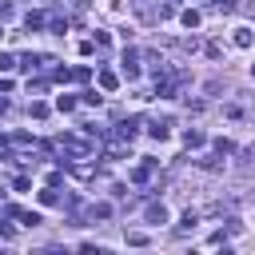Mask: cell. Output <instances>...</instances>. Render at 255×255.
<instances>
[{"instance_id":"26","label":"cell","mask_w":255,"mask_h":255,"mask_svg":"<svg viewBox=\"0 0 255 255\" xmlns=\"http://www.w3.org/2000/svg\"><path fill=\"white\" fill-rule=\"evenodd\" d=\"M0 112H8V100H4V92H0Z\"/></svg>"},{"instance_id":"14","label":"cell","mask_w":255,"mask_h":255,"mask_svg":"<svg viewBox=\"0 0 255 255\" xmlns=\"http://www.w3.org/2000/svg\"><path fill=\"white\" fill-rule=\"evenodd\" d=\"M199 167H207V171H219V167H223L219 151H215V155H203V159H199Z\"/></svg>"},{"instance_id":"27","label":"cell","mask_w":255,"mask_h":255,"mask_svg":"<svg viewBox=\"0 0 255 255\" xmlns=\"http://www.w3.org/2000/svg\"><path fill=\"white\" fill-rule=\"evenodd\" d=\"M251 76H255V64H251Z\"/></svg>"},{"instance_id":"8","label":"cell","mask_w":255,"mask_h":255,"mask_svg":"<svg viewBox=\"0 0 255 255\" xmlns=\"http://www.w3.org/2000/svg\"><path fill=\"white\" fill-rule=\"evenodd\" d=\"M96 80H100V88H104V92H116V88H120V76H116V72H108V68H104Z\"/></svg>"},{"instance_id":"4","label":"cell","mask_w":255,"mask_h":255,"mask_svg":"<svg viewBox=\"0 0 255 255\" xmlns=\"http://www.w3.org/2000/svg\"><path fill=\"white\" fill-rule=\"evenodd\" d=\"M147 131H151L155 139H167V135H171V120H167V116H159V120H151V128H147Z\"/></svg>"},{"instance_id":"16","label":"cell","mask_w":255,"mask_h":255,"mask_svg":"<svg viewBox=\"0 0 255 255\" xmlns=\"http://www.w3.org/2000/svg\"><path fill=\"white\" fill-rule=\"evenodd\" d=\"M20 219H24V223H28V227H40V223H44V215H40V211H24V215H20Z\"/></svg>"},{"instance_id":"3","label":"cell","mask_w":255,"mask_h":255,"mask_svg":"<svg viewBox=\"0 0 255 255\" xmlns=\"http://www.w3.org/2000/svg\"><path fill=\"white\" fill-rule=\"evenodd\" d=\"M124 76H128V80L139 76V52H131V48L124 52Z\"/></svg>"},{"instance_id":"12","label":"cell","mask_w":255,"mask_h":255,"mask_svg":"<svg viewBox=\"0 0 255 255\" xmlns=\"http://www.w3.org/2000/svg\"><path fill=\"white\" fill-rule=\"evenodd\" d=\"M40 203H44V207H56V203H60V195H56V187H52V183L40 191Z\"/></svg>"},{"instance_id":"21","label":"cell","mask_w":255,"mask_h":255,"mask_svg":"<svg viewBox=\"0 0 255 255\" xmlns=\"http://www.w3.org/2000/svg\"><path fill=\"white\" fill-rule=\"evenodd\" d=\"M56 108H60V112H72V108H76V100H72V96H60V100H56Z\"/></svg>"},{"instance_id":"9","label":"cell","mask_w":255,"mask_h":255,"mask_svg":"<svg viewBox=\"0 0 255 255\" xmlns=\"http://www.w3.org/2000/svg\"><path fill=\"white\" fill-rule=\"evenodd\" d=\"M183 143H187V147H203V143H207V135H203L199 128H187V131H183Z\"/></svg>"},{"instance_id":"11","label":"cell","mask_w":255,"mask_h":255,"mask_svg":"<svg viewBox=\"0 0 255 255\" xmlns=\"http://www.w3.org/2000/svg\"><path fill=\"white\" fill-rule=\"evenodd\" d=\"M195 223H199V211H191V207H187V211H183V219H179V235H183V231H191Z\"/></svg>"},{"instance_id":"22","label":"cell","mask_w":255,"mask_h":255,"mask_svg":"<svg viewBox=\"0 0 255 255\" xmlns=\"http://www.w3.org/2000/svg\"><path fill=\"white\" fill-rule=\"evenodd\" d=\"M12 68H16V60H12L8 52H0V72H12Z\"/></svg>"},{"instance_id":"18","label":"cell","mask_w":255,"mask_h":255,"mask_svg":"<svg viewBox=\"0 0 255 255\" xmlns=\"http://www.w3.org/2000/svg\"><path fill=\"white\" fill-rule=\"evenodd\" d=\"M203 52H207L211 60H219V56H223V44H215V40H211V44H203Z\"/></svg>"},{"instance_id":"5","label":"cell","mask_w":255,"mask_h":255,"mask_svg":"<svg viewBox=\"0 0 255 255\" xmlns=\"http://www.w3.org/2000/svg\"><path fill=\"white\" fill-rule=\"evenodd\" d=\"M151 171H155V159H147V163L131 167V183H147V179H151Z\"/></svg>"},{"instance_id":"10","label":"cell","mask_w":255,"mask_h":255,"mask_svg":"<svg viewBox=\"0 0 255 255\" xmlns=\"http://www.w3.org/2000/svg\"><path fill=\"white\" fill-rule=\"evenodd\" d=\"M199 20H203V16H199L195 8H183V12H179V24H183V28H199Z\"/></svg>"},{"instance_id":"17","label":"cell","mask_w":255,"mask_h":255,"mask_svg":"<svg viewBox=\"0 0 255 255\" xmlns=\"http://www.w3.org/2000/svg\"><path fill=\"white\" fill-rule=\"evenodd\" d=\"M211 8H215V12H235V8H239V0H215Z\"/></svg>"},{"instance_id":"6","label":"cell","mask_w":255,"mask_h":255,"mask_svg":"<svg viewBox=\"0 0 255 255\" xmlns=\"http://www.w3.org/2000/svg\"><path fill=\"white\" fill-rule=\"evenodd\" d=\"M143 215H147V223H155V227H159V223H167V207H163V203H147V211H143Z\"/></svg>"},{"instance_id":"25","label":"cell","mask_w":255,"mask_h":255,"mask_svg":"<svg viewBox=\"0 0 255 255\" xmlns=\"http://www.w3.org/2000/svg\"><path fill=\"white\" fill-rule=\"evenodd\" d=\"M12 235H16V227H12V223H4V219H0V239H12Z\"/></svg>"},{"instance_id":"7","label":"cell","mask_w":255,"mask_h":255,"mask_svg":"<svg viewBox=\"0 0 255 255\" xmlns=\"http://www.w3.org/2000/svg\"><path fill=\"white\" fill-rule=\"evenodd\" d=\"M44 24H48V16H44V12H28V16H24V28H28V32H40Z\"/></svg>"},{"instance_id":"2","label":"cell","mask_w":255,"mask_h":255,"mask_svg":"<svg viewBox=\"0 0 255 255\" xmlns=\"http://www.w3.org/2000/svg\"><path fill=\"white\" fill-rule=\"evenodd\" d=\"M231 44H235V48H251V44H255V32H251L247 24H239V28L231 32Z\"/></svg>"},{"instance_id":"13","label":"cell","mask_w":255,"mask_h":255,"mask_svg":"<svg viewBox=\"0 0 255 255\" xmlns=\"http://www.w3.org/2000/svg\"><path fill=\"white\" fill-rule=\"evenodd\" d=\"M171 16H175V4H171V0H163V4L155 8V20H171Z\"/></svg>"},{"instance_id":"24","label":"cell","mask_w":255,"mask_h":255,"mask_svg":"<svg viewBox=\"0 0 255 255\" xmlns=\"http://www.w3.org/2000/svg\"><path fill=\"white\" fill-rule=\"evenodd\" d=\"M28 183H32L28 175H16V179H12V187H16V191H28Z\"/></svg>"},{"instance_id":"20","label":"cell","mask_w":255,"mask_h":255,"mask_svg":"<svg viewBox=\"0 0 255 255\" xmlns=\"http://www.w3.org/2000/svg\"><path fill=\"white\" fill-rule=\"evenodd\" d=\"M215 151H219V155H231L235 143H231V139H215Z\"/></svg>"},{"instance_id":"15","label":"cell","mask_w":255,"mask_h":255,"mask_svg":"<svg viewBox=\"0 0 255 255\" xmlns=\"http://www.w3.org/2000/svg\"><path fill=\"white\" fill-rule=\"evenodd\" d=\"M112 215V203H92V219H108Z\"/></svg>"},{"instance_id":"23","label":"cell","mask_w":255,"mask_h":255,"mask_svg":"<svg viewBox=\"0 0 255 255\" xmlns=\"http://www.w3.org/2000/svg\"><path fill=\"white\" fill-rule=\"evenodd\" d=\"M32 116H36V120H44V116H48V104H40V100H36V104H32Z\"/></svg>"},{"instance_id":"19","label":"cell","mask_w":255,"mask_h":255,"mask_svg":"<svg viewBox=\"0 0 255 255\" xmlns=\"http://www.w3.org/2000/svg\"><path fill=\"white\" fill-rule=\"evenodd\" d=\"M80 100H84V104H100V100H104V96H100V92H96V88H88V92H80Z\"/></svg>"},{"instance_id":"1","label":"cell","mask_w":255,"mask_h":255,"mask_svg":"<svg viewBox=\"0 0 255 255\" xmlns=\"http://www.w3.org/2000/svg\"><path fill=\"white\" fill-rule=\"evenodd\" d=\"M112 135H120V139H128V143H131V139L139 135V116H128V120H120Z\"/></svg>"},{"instance_id":"28","label":"cell","mask_w":255,"mask_h":255,"mask_svg":"<svg viewBox=\"0 0 255 255\" xmlns=\"http://www.w3.org/2000/svg\"><path fill=\"white\" fill-rule=\"evenodd\" d=\"M211 4H215V0H211Z\"/></svg>"}]
</instances>
